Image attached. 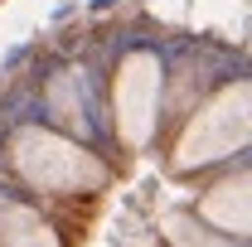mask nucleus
I'll return each mask as SVG.
<instances>
[{"instance_id": "423d86ee", "label": "nucleus", "mask_w": 252, "mask_h": 247, "mask_svg": "<svg viewBox=\"0 0 252 247\" xmlns=\"http://www.w3.org/2000/svg\"><path fill=\"white\" fill-rule=\"evenodd\" d=\"M160 233H165L170 247H228L199 214H165L160 218Z\"/></svg>"}, {"instance_id": "f03ea898", "label": "nucleus", "mask_w": 252, "mask_h": 247, "mask_svg": "<svg viewBox=\"0 0 252 247\" xmlns=\"http://www.w3.org/2000/svg\"><path fill=\"white\" fill-rule=\"evenodd\" d=\"M243 146H252V78L219 88L189 117L170 146V165L180 175H194V170H209L228 155H238Z\"/></svg>"}, {"instance_id": "20e7f679", "label": "nucleus", "mask_w": 252, "mask_h": 247, "mask_svg": "<svg viewBox=\"0 0 252 247\" xmlns=\"http://www.w3.org/2000/svg\"><path fill=\"white\" fill-rule=\"evenodd\" d=\"M194 214L204 218L219 238H252V170L223 175L219 185H209L199 194Z\"/></svg>"}, {"instance_id": "7ed1b4c3", "label": "nucleus", "mask_w": 252, "mask_h": 247, "mask_svg": "<svg viewBox=\"0 0 252 247\" xmlns=\"http://www.w3.org/2000/svg\"><path fill=\"white\" fill-rule=\"evenodd\" d=\"M165 63L156 49H126L112 73V131L126 151H146L160 126Z\"/></svg>"}, {"instance_id": "f257e3e1", "label": "nucleus", "mask_w": 252, "mask_h": 247, "mask_svg": "<svg viewBox=\"0 0 252 247\" xmlns=\"http://www.w3.org/2000/svg\"><path fill=\"white\" fill-rule=\"evenodd\" d=\"M10 170L15 180L34 194H54V199H83L102 194L112 170L102 165V155L88 151L78 136H68L59 126H20L10 136Z\"/></svg>"}, {"instance_id": "39448f33", "label": "nucleus", "mask_w": 252, "mask_h": 247, "mask_svg": "<svg viewBox=\"0 0 252 247\" xmlns=\"http://www.w3.org/2000/svg\"><path fill=\"white\" fill-rule=\"evenodd\" d=\"M0 247H63V238L34 204L5 199L0 204Z\"/></svg>"}, {"instance_id": "0eeeda50", "label": "nucleus", "mask_w": 252, "mask_h": 247, "mask_svg": "<svg viewBox=\"0 0 252 247\" xmlns=\"http://www.w3.org/2000/svg\"><path fill=\"white\" fill-rule=\"evenodd\" d=\"M49 112H54L59 122H83L88 102H83V78H78V73H59V78L49 83Z\"/></svg>"}]
</instances>
